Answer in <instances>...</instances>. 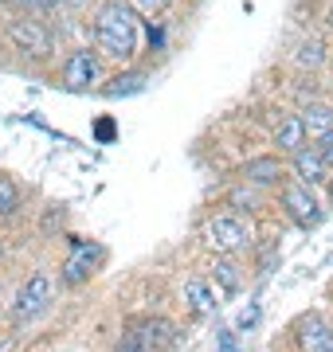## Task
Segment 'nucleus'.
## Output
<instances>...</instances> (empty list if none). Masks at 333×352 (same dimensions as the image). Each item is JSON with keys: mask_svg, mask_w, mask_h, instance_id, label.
<instances>
[{"mask_svg": "<svg viewBox=\"0 0 333 352\" xmlns=\"http://www.w3.org/2000/svg\"><path fill=\"white\" fill-rule=\"evenodd\" d=\"M212 270H216V278H219V286L228 289V294H231V289H239V282H244V278H239V266L231 263V258H219V263L212 266Z\"/></svg>", "mask_w": 333, "mask_h": 352, "instance_id": "2eb2a0df", "label": "nucleus"}, {"mask_svg": "<svg viewBox=\"0 0 333 352\" xmlns=\"http://www.w3.org/2000/svg\"><path fill=\"white\" fill-rule=\"evenodd\" d=\"M133 4H138L141 12H161V8H165L169 0H133Z\"/></svg>", "mask_w": 333, "mask_h": 352, "instance_id": "4be33fe9", "label": "nucleus"}, {"mask_svg": "<svg viewBox=\"0 0 333 352\" xmlns=\"http://www.w3.org/2000/svg\"><path fill=\"white\" fill-rule=\"evenodd\" d=\"M298 344L302 352H333V329L318 314H310L298 321Z\"/></svg>", "mask_w": 333, "mask_h": 352, "instance_id": "0eeeda50", "label": "nucleus"}, {"mask_svg": "<svg viewBox=\"0 0 333 352\" xmlns=\"http://www.w3.org/2000/svg\"><path fill=\"white\" fill-rule=\"evenodd\" d=\"M16 208H20V188H16L8 176H0V219L12 215Z\"/></svg>", "mask_w": 333, "mask_h": 352, "instance_id": "4468645a", "label": "nucleus"}, {"mask_svg": "<svg viewBox=\"0 0 333 352\" xmlns=\"http://www.w3.org/2000/svg\"><path fill=\"white\" fill-rule=\"evenodd\" d=\"M318 141H321V145H318L314 153H318L321 161H325V168H333V129H330V133H321Z\"/></svg>", "mask_w": 333, "mask_h": 352, "instance_id": "a211bd4d", "label": "nucleus"}, {"mask_svg": "<svg viewBox=\"0 0 333 352\" xmlns=\"http://www.w3.org/2000/svg\"><path fill=\"white\" fill-rule=\"evenodd\" d=\"M216 352H239V344H235V333H228V329H224V333L216 337Z\"/></svg>", "mask_w": 333, "mask_h": 352, "instance_id": "aec40b11", "label": "nucleus"}, {"mask_svg": "<svg viewBox=\"0 0 333 352\" xmlns=\"http://www.w3.org/2000/svg\"><path fill=\"white\" fill-rule=\"evenodd\" d=\"M12 36H16L20 47H32V55H43V51H47V36H43V28L32 24V20H28V24H16Z\"/></svg>", "mask_w": 333, "mask_h": 352, "instance_id": "f8f14e48", "label": "nucleus"}, {"mask_svg": "<svg viewBox=\"0 0 333 352\" xmlns=\"http://www.w3.org/2000/svg\"><path fill=\"white\" fill-rule=\"evenodd\" d=\"M204 243L216 254H235V251H244V247H251V227L231 212L212 215L204 223Z\"/></svg>", "mask_w": 333, "mask_h": 352, "instance_id": "f03ea898", "label": "nucleus"}, {"mask_svg": "<svg viewBox=\"0 0 333 352\" xmlns=\"http://www.w3.org/2000/svg\"><path fill=\"white\" fill-rule=\"evenodd\" d=\"M298 118H302V126H306V138H321V133H330L333 129V110L330 106H321V102L306 106Z\"/></svg>", "mask_w": 333, "mask_h": 352, "instance_id": "9b49d317", "label": "nucleus"}, {"mask_svg": "<svg viewBox=\"0 0 333 352\" xmlns=\"http://www.w3.org/2000/svg\"><path fill=\"white\" fill-rule=\"evenodd\" d=\"M52 302H55V278L47 274V270H36V274L20 286V294H16L12 314H16V321H32V317H39L43 309H52Z\"/></svg>", "mask_w": 333, "mask_h": 352, "instance_id": "7ed1b4c3", "label": "nucleus"}, {"mask_svg": "<svg viewBox=\"0 0 333 352\" xmlns=\"http://www.w3.org/2000/svg\"><path fill=\"white\" fill-rule=\"evenodd\" d=\"M4 349H8V340H0V352H4Z\"/></svg>", "mask_w": 333, "mask_h": 352, "instance_id": "393cba45", "label": "nucleus"}, {"mask_svg": "<svg viewBox=\"0 0 333 352\" xmlns=\"http://www.w3.org/2000/svg\"><path fill=\"white\" fill-rule=\"evenodd\" d=\"M330 28H333V8H330Z\"/></svg>", "mask_w": 333, "mask_h": 352, "instance_id": "a878e982", "label": "nucleus"}, {"mask_svg": "<svg viewBox=\"0 0 333 352\" xmlns=\"http://www.w3.org/2000/svg\"><path fill=\"white\" fill-rule=\"evenodd\" d=\"M114 352H149V349H145V344H141V340L133 337V329H129L126 337L118 340V349H114Z\"/></svg>", "mask_w": 333, "mask_h": 352, "instance_id": "6ab92c4d", "label": "nucleus"}, {"mask_svg": "<svg viewBox=\"0 0 333 352\" xmlns=\"http://www.w3.org/2000/svg\"><path fill=\"white\" fill-rule=\"evenodd\" d=\"M244 176L247 180H255V184H275V180H282V168H279V161L259 157V161H247Z\"/></svg>", "mask_w": 333, "mask_h": 352, "instance_id": "ddd939ff", "label": "nucleus"}, {"mask_svg": "<svg viewBox=\"0 0 333 352\" xmlns=\"http://www.w3.org/2000/svg\"><path fill=\"white\" fill-rule=\"evenodd\" d=\"M282 204H286V212L294 215L302 227L321 223V208H318V200H314V192H310L306 184H290V188L282 192Z\"/></svg>", "mask_w": 333, "mask_h": 352, "instance_id": "423d86ee", "label": "nucleus"}, {"mask_svg": "<svg viewBox=\"0 0 333 352\" xmlns=\"http://www.w3.org/2000/svg\"><path fill=\"white\" fill-rule=\"evenodd\" d=\"M103 258H106V251L98 243L71 239V254H67L63 270H59V282H63V286H83V282H90V274L98 270Z\"/></svg>", "mask_w": 333, "mask_h": 352, "instance_id": "20e7f679", "label": "nucleus"}, {"mask_svg": "<svg viewBox=\"0 0 333 352\" xmlns=\"http://www.w3.org/2000/svg\"><path fill=\"white\" fill-rule=\"evenodd\" d=\"M63 4H71V8H78V4H87V0H63Z\"/></svg>", "mask_w": 333, "mask_h": 352, "instance_id": "b1692460", "label": "nucleus"}, {"mask_svg": "<svg viewBox=\"0 0 333 352\" xmlns=\"http://www.w3.org/2000/svg\"><path fill=\"white\" fill-rule=\"evenodd\" d=\"M294 173H298V184H306V188H314V184H321L325 180V161H321L318 153H310V149H298L294 153Z\"/></svg>", "mask_w": 333, "mask_h": 352, "instance_id": "1a4fd4ad", "label": "nucleus"}, {"mask_svg": "<svg viewBox=\"0 0 333 352\" xmlns=\"http://www.w3.org/2000/svg\"><path fill=\"white\" fill-rule=\"evenodd\" d=\"M103 78V67H98V55L94 51H75L63 67V82L71 90H87Z\"/></svg>", "mask_w": 333, "mask_h": 352, "instance_id": "39448f33", "label": "nucleus"}, {"mask_svg": "<svg viewBox=\"0 0 333 352\" xmlns=\"http://www.w3.org/2000/svg\"><path fill=\"white\" fill-rule=\"evenodd\" d=\"M321 51H325V47H321L318 39H306V43H302V51H298V63H306V67H318L321 59H325Z\"/></svg>", "mask_w": 333, "mask_h": 352, "instance_id": "dca6fc26", "label": "nucleus"}, {"mask_svg": "<svg viewBox=\"0 0 333 352\" xmlns=\"http://www.w3.org/2000/svg\"><path fill=\"white\" fill-rule=\"evenodd\" d=\"M184 302H189V309L193 314H212L216 309V294H212V286H208L204 278H189L184 282Z\"/></svg>", "mask_w": 333, "mask_h": 352, "instance_id": "9d476101", "label": "nucleus"}, {"mask_svg": "<svg viewBox=\"0 0 333 352\" xmlns=\"http://www.w3.org/2000/svg\"><path fill=\"white\" fill-rule=\"evenodd\" d=\"M133 90H141V75L114 78V87H106V94H133Z\"/></svg>", "mask_w": 333, "mask_h": 352, "instance_id": "f3484780", "label": "nucleus"}, {"mask_svg": "<svg viewBox=\"0 0 333 352\" xmlns=\"http://www.w3.org/2000/svg\"><path fill=\"white\" fill-rule=\"evenodd\" d=\"M94 39L110 59H129L138 51V16H133V8L122 4V0L103 4L98 20H94Z\"/></svg>", "mask_w": 333, "mask_h": 352, "instance_id": "f257e3e1", "label": "nucleus"}, {"mask_svg": "<svg viewBox=\"0 0 333 352\" xmlns=\"http://www.w3.org/2000/svg\"><path fill=\"white\" fill-rule=\"evenodd\" d=\"M259 321V305H247L244 314H239V329H251Z\"/></svg>", "mask_w": 333, "mask_h": 352, "instance_id": "412c9836", "label": "nucleus"}, {"mask_svg": "<svg viewBox=\"0 0 333 352\" xmlns=\"http://www.w3.org/2000/svg\"><path fill=\"white\" fill-rule=\"evenodd\" d=\"M20 4H36V8H47L52 0H20Z\"/></svg>", "mask_w": 333, "mask_h": 352, "instance_id": "5701e85b", "label": "nucleus"}, {"mask_svg": "<svg viewBox=\"0 0 333 352\" xmlns=\"http://www.w3.org/2000/svg\"><path fill=\"white\" fill-rule=\"evenodd\" d=\"M275 145H279L282 153H290V157H294L298 149H306V126H302L298 113H290V118H282L279 122V129H275Z\"/></svg>", "mask_w": 333, "mask_h": 352, "instance_id": "6e6552de", "label": "nucleus"}]
</instances>
